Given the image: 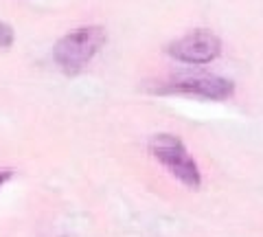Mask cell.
I'll return each instance as SVG.
<instances>
[{"mask_svg":"<svg viewBox=\"0 0 263 237\" xmlns=\"http://www.w3.org/2000/svg\"><path fill=\"white\" fill-rule=\"evenodd\" d=\"M105 42H108V33L103 27H99V24L79 27L55 42L53 60L64 75H79L105 46Z\"/></svg>","mask_w":263,"mask_h":237,"instance_id":"obj_1","label":"cell"},{"mask_svg":"<svg viewBox=\"0 0 263 237\" xmlns=\"http://www.w3.org/2000/svg\"><path fill=\"white\" fill-rule=\"evenodd\" d=\"M149 154L169 171L174 178L189 189H197L202 185V174L186 145L176 134H156L149 138Z\"/></svg>","mask_w":263,"mask_h":237,"instance_id":"obj_2","label":"cell"},{"mask_svg":"<svg viewBox=\"0 0 263 237\" xmlns=\"http://www.w3.org/2000/svg\"><path fill=\"white\" fill-rule=\"evenodd\" d=\"M158 95H182V97H197L209 101H224L233 97L235 84L226 77L217 75H186L171 81H164L162 86L154 88Z\"/></svg>","mask_w":263,"mask_h":237,"instance_id":"obj_3","label":"cell"},{"mask_svg":"<svg viewBox=\"0 0 263 237\" xmlns=\"http://www.w3.org/2000/svg\"><path fill=\"white\" fill-rule=\"evenodd\" d=\"M221 53V40L206 29L191 31L176 42L167 44V55L176 62L191 64V66H202V64L215 62Z\"/></svg>","mask_w":263,"mask_h":237,"instance_id":"obj_4","label":"cell"},{"mask_svg":"<svg viewBox=\"0 0 263 237\" xmlns=\"http://www.w3.org/2000/svg\"><path fill=\"white\" fill-rule=\"evenodd\" d=\"M13 40H15L13 29L7 22H0V53L9 51V48L13 46Z\"/></svg>","mask_w":263,"mask_h":237,"instance_id":"obj_5","label":"cell"},{"mask_svg":"<svg viewBox=\"0 0 263 237\" xmlns=\"http://www.w3.org/2000/svg\"><path fill=\"white\" fill-rule=\"evenodd\" d=\"M13 178V169H0V189Z\"/></svg>","mask_w":263,"mask_h":237,"instance_id":"obj_6","label":"cell"}]
</instances>
